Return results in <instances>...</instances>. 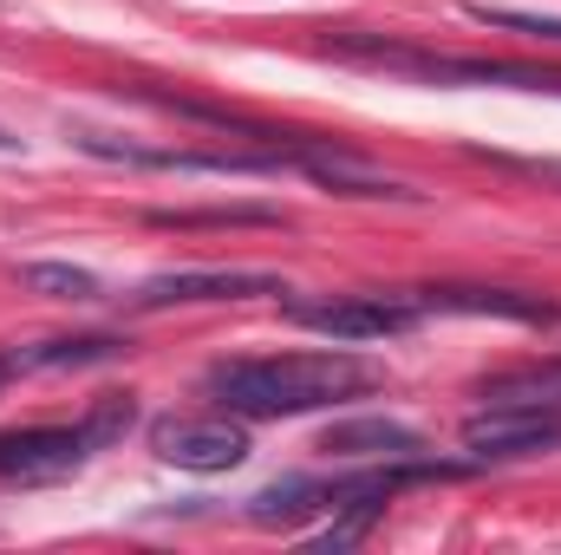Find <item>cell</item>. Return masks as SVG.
Returning <instances> with one entry per match:
<instances>
[{
    "label": "cell",
    "mask_w": 561,
    "mask_h": 555,
    "mask_svg": "<svg viewBox=\"0 0 561 555\" xmlns=\"http://www.w3.org/2000/svg\"><path fill=\"white\" fill-rule=\"evenodd\" d=\"M203 386L236 418H300L373 393V366L353 353H262V360H216Z\"/></svg>",
    "instance_id": "6da1fadb"
},
{
    "label": "cell",
    "mask_w": 561,
    "mask_h": 555,
    "mask_svg": "<svg viewBox=\"0 0 561 555\" xmlns=\"http://www.w3.org/2000/svg\"><path fill=\"white\" fill-rule=\"evenodd\" d=\"M333 53L346 59H366V66H392V72H412V79H470V86H523V92H561V72H542V66H510V59H444V53H412V46H386V39H333Z\"/></svg>",
    "instance_id": "7a4b0ae2"
},
{
    "label": "cell",
    "mask_w": 561,
    "mask_h": 555,
    "mask_svg": "<svg viewBox=\"0 0 561 555\" xmlns=\"http://www.w3.org/2000/svg\"><path fill=\"white\" fill-rule=\"evenodd\" d=\"M99 424H13L0 431V484H59L99 451Z\"/></svg>",
    "instance_id": "3957f363"
},
{
    "label": "cell",
    "mask_w": 561,
    "mask_h": 555,
    "mask_svg": "<svg viewBox=\"0 0 561 555\" xmlns=\"http://www.w3.org/2000/svg\"><path fill=\"white\" fill-rule=\"evenodd\" d=\"M287 320L327 340H386L424 320L419 294H327V301H287Z\"/></svg>",
    "instance_id": "277c9868"
},
{
    "label": "cell",
    "mask_w": 561,
    "mask_h": 555,
    "mask_svg": "<svg viewBox=\"0 0 561 555\" xmlns=\"http://www.w3.org/2000/svg\"><path fill=\"white\" fill-rule=\"evenodd\" d=\"M150 451L176 471H196V477H216V471H236L249 457V424L236 412L196 418V412H170L150 424Z\"/></svg>",
    "instance_id": "5b68a950"
},
{
    "label": "cell",
    "mask_w": 561,
    "mask_h": 555,
    "mask_svg": "<svg viewBox=\"0 0 561 555\" xmlns=\"http://www.w3.org/2000/svg\"><path fill=\"white\" fill-rule=\"evenodd\" d=\"M561 444V412L549 406H483L463 418V451L477 464H510V457H536Z\"/></svg>",
    "instance_id": "8992f818"
},
{
    "label": "cell",
    "mask_w": 561,
    "mask_h": 555,
    "mask_svg": "<svg viewBox=\"0 0 561 555\" xmlns=\"http://www.w3.org/2000/svg\"><path fill=\"white\" fill-rule=\"evenodd\" d=\"M249 294H287L280 275H255V269H176V275H150L131 294L138 314L157 307H190V301H249Z\"/></svg>",
    "instance_id": "52a82bcc"
},
{
    "label": "cell",
    "mask_w": 561,
    "mask_h": 555,
    "mask_svg": "<svg viewBox=\"0 0 561 555\" xmlns=\"http://www.w3.org/2000/svg\"><path fill=\"white\" fill-rule=\"evenodd\" d=\"M320 451L346 457V464H399V457H424V438L399 418H340V424H327Z\"/></svg>",
    "instance_id": "ba28073f"
},
{
    "label": "cell",
    "mask_w": 561,
    "mask_h": 555,
    "mask_svg": "<svg viewBox=\"0 0 561 555\" xmlns=\"http://www.w3.org/2000/svg\"><path fill=\"white\" fill-rule=\"evenodd\" d=\"M125 340L112 333H79V340H39V347H0V386H13L20 373H59V366H99L112 360Z\"/></svg>",
    "instance_id": "9c48e42d"
},
{
    "label": "cell",
    "mask_w": 561,
    "mask_h": 555,
    "mask_svg": "<svg viewBox=\"0 0 561 555\" xmlns=\"http://www.w3.org/2000/svg\"><path fill=\"white\" fill-rule=\"evenodd\" d=\"M424 314H503V320H556V301L510 287H424Z\"/></svg>",
    "instance_id": "30bf717a"
},
{
    "label": "cell",
    "mask_w": 561,
    "mask_h": 555,
    "mask_svg": "<svg viewBox=\"0 0 561 555\" xmlns=\"http://www.w3.org/2000/svg\"><path fill=\"white\" fill-rule=\"evenodd\" d=\"M483 406H549L561 412V360H523V366H503L477 386Z\"/></svg>",
    "instance_id": "8fae6325"
},
{
    "label": "cell",
    "mask_w": 561,
    "mask_h": 555,
    "mask_svg": "<svg viewBox=\"0 0 561 555\" xmlns=\"http://www.w3.org/2000/svg\"><path fill=\"white\" fill-rule=\"evenodd\" d=\"M20 281L33 294H46V301H105V281L92 269H72V262H26Z\"/></svg>",
    "instance_id": "7c38bea8"
},
{
    "label": "cell",
    "mask_w": 561,
    "mask_h": 555,
    "mask_svg": "<svg viewBox=\"0 0 561 555\" xmlns=\"http://www.w3.org/2000/svg\"><path fill=\"white\" fill-rule=\"evenodd\" d=\"M470 20H483V26H510V33H529V39H549V46H561V20H556V13H516V7H470Z\"/></svg>",
    "instance_id": "4fadbf2b"
},
{
    "label": "cell",
    "mask_w": 561,
    "mask_h": 555,
    "mask_svg": "<svg viewBox=\"0 0 561 555\" xmlns=\"http://www.w3.org/2000/svg\"><path fill=\"white\" fill-rule=\"evenodd\" d=\"M0 157H26V138H13L7 125H0Z\"/></svg>",
    "instance_id": "5bb4252c"
}]
</instances>
